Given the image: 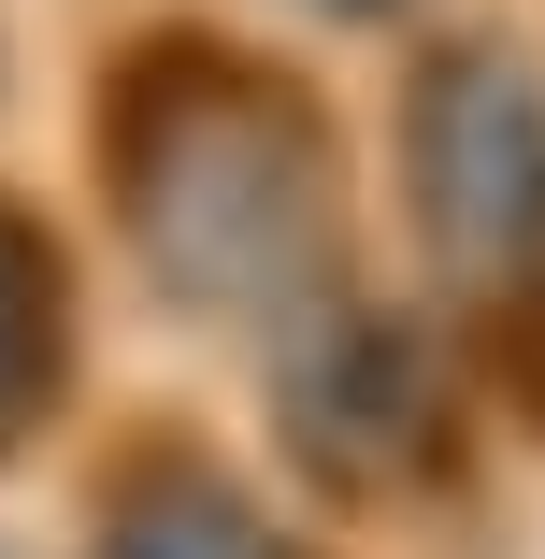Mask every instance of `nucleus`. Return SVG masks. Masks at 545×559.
I'll list each match as a JSON object with an SVG mask.
<instances>
[{"instance_id":"nucleus-3","label":"nucleus","mask_w":545,"mask_h":559,"mask_svg":"<svg viewBox=\"0 0 545 559\" xmlns=\"http://www.w3.org/2000/svg\"><path fill=\"white\" fill-rule=\"evenodd\" d=\"M15 316H29V273L0 259V402H15Z\"/></svg>"},{"instance_id":"nucleus-1","label":"nucleus","mask_w":545,"mask_h":559,"mask_svg":"<svg viewBox=\"0 0 545 559\" xmlns=\"http://www.w3.org/2000/svg\"><path fill=\"white\" fill-rule=\"evenodd\" d=\"M430 245L474 287H517L531 245H545V116L502 58L430 86Z\"/></svg>"},{"instance_id":"nucleus-2","label":"nucleus","mask_w":545,"mask_h":559,"mask_svg":"<svg viewBox=\"0 0 545 559\" xmlns=\"http://www.w3.org/2000/svg\"><path fill=\"white\" fill-rule=\"evenodd\" d=\"M130 559H273V545H259L230 502H158V516L130 531Z\"/></svg>"}]
</instances>
